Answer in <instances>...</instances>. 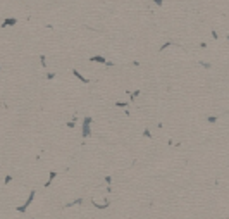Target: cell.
I'll return each mask as SVG.
<instances>
[{
  "mask_svg": "<svg viewBox=\"0 0 229 219\" xmlns=\"http://www.w3.org/2000/svg\"><path fill=\"white\" fill-rule=\"evenodd\" d=\"M90 124H91V117H84V121H83V136L84 138L90 136Z\"/></svg>",
  "mask_w": 229,
  "mask_h": 219,
  "instance_id": "cell-1",
  "label": "cell"
},
{
  "mask_svg": "<svg viewBox=\"0 0 229 219\" xmlns=\"http://www.w3.org/2000/svg\"><path fill=\"white\" fill-rule=\"evenodd\" d=\"M33 199H35V192H31V193H29V199L26 200V202H24V204H22L21 207H17V211H19V212H24V211L28 209V206L31 204V202H33Z\"/></svg>",
  "mask_w": 229,
  "mask_h": 219,
  "instance_id": "cell-2",
  "label": "cell"
},
{
  "mask_svg": "<svg viewBox=\"0 0 229 219\" xmlns=\"http://www.w3.org/2000/svg\"><path fill=\"white\" fill-rule=\"evenodd\" d=\"M91 61H93V62H102V64H110V62H107L104 57H100V55H93V57H91Z\"/></svg>",
  "mask_w": 229,
  "mask_h": 219,
  "instance_id": "cell-3",
  "label": "cell"
},
{
  "mask_svg": "<svg viewBox=\"0 0 229 219\" xmlns=\"http://www.w3.org/2000/svg\"><path fill=\"white\" fill-rule=\"evenodd\" d=\"M10 24H16V19H12V17H9V19H5L4 22H2V28L10 26Z\"/></svg>",
  "mask_w": 229,
  "mask_h": 219,
  "instance_id": "cell-4",
  "label": "cell"
},
{
  "mask_svg": "<svg viewBox=\"0 0 229 219\" xmlns=\"http://www.w3.org/2000/svg\"><path fill=\"white\" fill-rule=\"evenodd\" d=\"M72 73H74V76H76V78H79V80H81V81H83V83H88V80H86V78H84V76H81V74H79V73H78L76 69H74V71H72Z\"/></svg>",
  "mask_w": 229,
  "mask_h": 219,
  "instance_id": "cell-5",
  "label": "cell"
},
{
  "mask_svg": "<svg viewBox=\"0 0 229 219\" xmlns=\"http://www.w3.org/2000/svg\"><path fill=\"white\" fill-rule=\"evenodd\" d=\"M76 204H83V199H76L74 202H69L66 207H72V206H76Z\"/></svg>",
  "mask_w": 229,
  "mask_h": 219,
  "instance_id": "cell-6",
  "label": "cell"
},
{
  "mask_svg": "<svg viewBox=\"0 0 229 219\" xmlns=\"http://www.w3.org/2000/svg\"><path fill=\"white\" fill-rule=\"evenodd\" d=\"M54 178H55V172L52 171V172H50V179H48V181H47V183H45V185L48 186V185H50V183H52V179H54Z\"/></svg>",
  "mask_w": 229,
  "mask_h": 219,
  "instance_id": "cell-7",
  "label": "cell"
},
{
  "mask_svg": "<svg viewBox=\"0 0 229 219\" xmlns=\"http://www.w3.org/2000/svg\"><path fill=\"white\" fill-rule=\"evenodd\" d=\"M215 121H217V117H214V116L208 117V123H215Z\"/></svg>",
  "mask_w": 229,
  "mask_h": 219,
  "instance_id": "cell-8",
  "label": "cell"
},
{
  "mask_svg": "<svg viewBox=\"0 0 229 219\" xmlns=\"http://www.w3.org/2000/svg\"><path fill=\"white\" fill-rule=\"evenodd\" d=\"M153 2H155L157 5H162V0H153Z\"/></svg>",
  "mask_w": 229,
  "mask_h": 219,
  "instance_id": "cell-9",
  "label": "cell"
}]
</instances>
